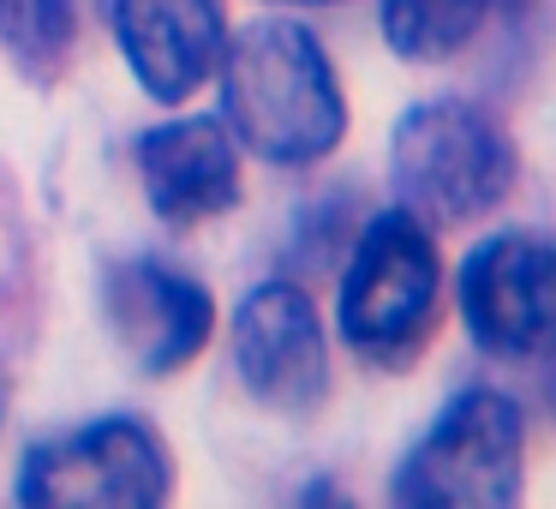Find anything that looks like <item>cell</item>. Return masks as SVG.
I'll return each instance as SVG.
<instances>
[{
    "instance_id": "obj_1",
    "label": "cell",
    "mask_w": 556,
    "mask_h": 509,
    "mask_svg": "<svg viewBox=\"0 0 556 509\" xmlns=\"http://www.w3.org/2000/svg\"><path fill=\"white\" fill-rule=\"evenodd\" d=\"M222 126L252 157L305 169L348 133V97L324 42L293 18H257L222 49Z\"/></svg>"
},
{
    "instance_id": "obj_5",
    "label": "cell",
    "mask_w": 556,
    "mask_h": 509,
    "mask_svg": "<svg viewBox=\"0 0 556 509\" xmlns=\"http://www.w3.org/2000/svg\"><path fill=\"white\" fill-rule=\"evenodd\" d=\"M174 492V456L144 420H97L25 449L18 504L37 509H150Z\"/></svg>"
},
{
    "instance_id": "obj_13",
    "label": "cell",
    "mask_w": 556,
    "mask_h": 509,
    "mask_svg": "<svg viewBox=\"0 0 556 509\" xmlns=\"http://www.w3.org/2000/svg\"><path fill=\"white\" fill-rule=\"evenodd\" d=\"M288 7H329V0H288Z\"/></svg>"
},
{
    "instance_id": "obj_11",
    "label": "cell",
    "mask_w": 556,
    "mask_h": 509,
    "mask_svg": "<svg viewBox=\"0 0 556 509\" xmlns=\"http://www.w3.org/2000/svg\"><path fill=\"white\" fill-rule=\"evenodd\" d=\"M491 0H383V37L401 61H448L472 42Z\"/></svg>"
},
{
    "instance_id": "obj_14",
    "label": "cell",
    "mask_w": 556,
    "mask_h": 509,
    "mask_svg": "<svg viewBox=\"0 0 556 509\" xmlns=\"http://www.w3.org/2000/svg\"><path fill=\"white\" fill-rule=\"evenodd\" d=\"M551 401H556V377H551Z\"/></svg>"
},
{
    "instance_id": "obj_12",
    "label": "cell",
    "mask_w": 556,
    "mask_h": 509,
    "mask_svg": "<svg viewBox=\"0 0 556 509\" xmlns=\"http://www.w3.org/2000/svg\"><path fill=\"white\" fill-rule=\"evenodd\" d=\"M0 49L18 73L54 85L73 61V0H0Z\"/></svg>"
},
{
    "instance_id": "obj_3",
    "label": "cell",
    "mask_w": 556,
    "mask_h": 509,
    "mask_svg": "<svg viewBox=\"0 0 556 509\" xmlns=\"http://www.w3.org/2000/svg\"><path fill=\"white\" fill-rule=\"evenodd\" d=\"M443 312V258L431 222L413 210H383L353 246L341 276V336L371 365H407L431 342Z\"/></svg>"
},
{
    "instance_id": "obj_9",
    "label": "cell",
    "mask_w": 556,
    "mask_h": 509,
    "mask_svg": "<svg viewBox=\"0 0 556 509\" xmlns=\"http://www.w3.org/2000/svg\"><path fill=\"white\" fill-rule=\"evenodd\" d=\"M109 25L132 78L156 102H186L228 49L222 0H109Z\"/></svg>"
},
{
    "instance_id": "obj_7",
    "label": "cell",
    "mask_w": 556,
    "mask_h": 509,
    "mask_svg": "<svg viewBox=\"0 0 556 509\" xmlns=\"http://www.w3.org/2000/svg\"><path fill=\"white\" fill-rule=\"evenodd\" d=\"M102 312L126 360L150 377H168L210 348L216 300L198 276L162 264V258H126L102 276Z\"/></svg>"
},
{
    "instance_id": "obj_6",
    "label": "cell",
    "mask_w": 556,
    "mask_h": 509,
    "mask_svg": "<svg viewBox=\"0 0 556 509\" xmlns=\"http://www.w3.org/2000/svg\"><path fill=\"white\" fill-rule=\"evenodd\" d=\"M460 318L496 360L556 353V240L496 234L460 264Z\"/></svg>"
},
{
    "instance_id": "obj_10",
    "label": "cell",
    "mask_w": 556,
    "mask_h": 509,
    "mask_svg": "<svg viewBox=\"0 0 556 509\" xmlns=\"http://www.w3.org/2000/svg\"><path fill=\"white\" fill-rule=\"evenodd\" d=\"M144 198L168 228H198L240 204V145L222 121H168L138 138Z\"/></svg>"
},
{
    "instance_id": "obj_2",
    "label": "cell",
    "mask_w": 556,
    "mask_h": 509,
    "mask_svg": "<svg viewBox=\"0 0 556 509\" xmlns=\"http://www.w3.org/2000/svg\"><path fill=\"white\" fill-rule=\"evenodd\" d=\"M389 169H395L401 210L437 228H460V222L491 216L515 193L520 157L491 109L467 97H437L401 114Z\"/></svg>"
},
{
    "instance_id": "obj_4",
    "label": "cell",
    "mask_w": 556,
    "mask_h": 509,
    "mask_svg": "<svg viewBox=\"0 0 556 509\" xmlns=\"http://www.w3.org/2000/svg\"><path fill=\"white\" fill-rule=\"evenodd\" d=\"M520 473H527V420L515 396L472 384L407 449L389 492L413 509H508L520 504Z\"/></svg>"
},
{
    "instance_id": "obj_8",
    "label": "cell",
    "mask_w": 556,
    "mask_h": 509,
    "mask_svg": "<svg viewBox=\"0 0 556 509\" xmlns=\"http://www.w3.org/2000/svg\"><path fill=\"white\" fill-rule=\"evenodd\" d=\"M240 384L276 413H312L329 396V348L312 300L293 282H264L233 312Z\"/></svg>"
}]
</instances>
